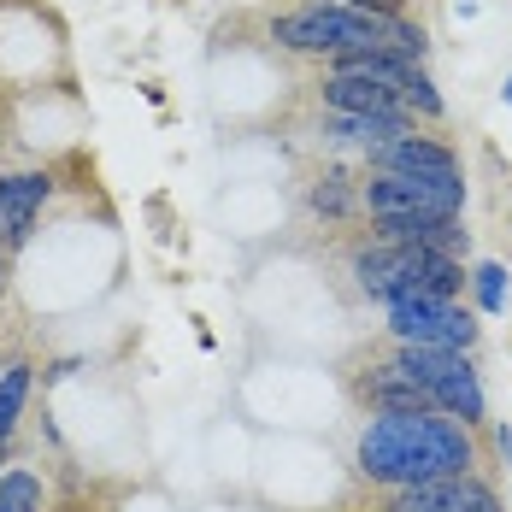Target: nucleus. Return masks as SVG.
I'll list each match as a JSON object with an SVG mask.
<instances>
[{
    "instance_id": "19",
    "label": "nucleus",
    "mask_w": 512,
    "mask_h": 512,
    "mask_svg": "<svg viewBox=\"0 0 512 512\" xmlns=\"http://www.w3.org/2000/svg\"><path fill=\"white\" fill-rule=\"evenodd\" d=\"M6 277H12V265H6V248H0V295H6Z\"/></svg>"
},
{
    "instance_id": "8",
    "label": "nucleus",
    "mask_w": 512,
    "mask_h": 512,
    "mask_svg": "<svg viewBox=\"0 0 512 512\" xmlns=\"http://www.w3.org/2000/svg\"><path fill=\"white\" fill-rule=\"evenodd\" d=\"M53 201V171H0V248H24Z\"/></svg>"
},
{
    "instance_id": "13",
    "label": "nucleus",
    "mask_w": 512,
    "mask_h": 512,
    "mask_svg": "<svg viewBox=\"0 0 512 512\" xmlns=\"http://www.w3.org/2000/svg\"><path fill=\"white\" fill-rule=\"evenodd\" d=\"M30 389H36V365H30V359L0 365V454L12 448V436H18V424H24Z\"/></svg>"
},
{
    "instance_id": "18",
    "label": "nucleus",
    "mask_w": 512,
    "mask_h": 512,
    "mask_svg": "<svg viewBox=\"0 0 512 512\" xmlns=\"http://www.w3.org/2000/svg\"><path fill=\"white\" fill-rule=\"evenodd\" d=\"M495 454L512 465V424H495Z\"/></svg>"
},
{
    "instance_id": "2",
    "label": "nucleus",
    "mask_w": 512,
    "mask_h": 512,
    "mask_svg": "<svg viewBox=\"0 0 512 512\" xmlns=\"http://www.w3.org/2000/svg\"><path fill=\"white\" fill-rule=\"evenodd\" d=\"M271 42L289 53H324V59H342V53H401V59H424L430 36L407 24V18H383V12H359V6H307V12H289L271 24Z\"/></svg>"
},
{
    "instance_id": "16",
    "label": "nucleus",
    "mask_w": 512,
    "mask_h": 512,
    "mask_svg": "<svg viewBox=\"0 0 512 512\" xmlns=\"http://www.w3.org/2000/svg\"><path fill=\"white\" fill-rule=\"evenodd\" d=\"M471 301H477V312H507V265L501 259H477L471 265Z\"/></svg>"
},
{
    "instance_id": "9",
    "label": "nucleus",
    "mask_w": 512,
    "mask_h": 512,
    "mask_svg": "<svg viewBox=\"0 0 512 512\" xmlns=\"http://www.w3.org/2000/svg\"><path fill=\"white\" fill-rule=\"evenodd\" d=\"M324 106H330V112H348V118H395V124H412L407 101H401L389 83L348 77V71H330V77H324Z\"/></svg>"
},
{
    "instance_id": "20",
    "label": "nucleus",
    "mask_w": 512,
    "mask_h": 512,
    "mask_svg": "<svg viewBox=\"0 0 512 512\" xmlns=\"http://www.w3.org/2000/svg\"><path fill=\"white\" fill-rule=\"evenodd\" d=\"M501 101H507V106H512V77H507V89H501Z\"/></svg>"
},
{
    "instance_id": "10",
    "label": "nucleus",
    "mask_w": 512,
    "mask_h": 512,
    "mask_svg": "<svg viewBox=\"0 0 512 512\" xmlns=\"http://www.w3.org/2000/svg\"><path fill=\"white\" fill-rule=\"evenodd\" d=\"M371 171H401V177H454L460 171V154L448 148V142H430V136H395L389 148H377V154L365 159Z\"/></svg>"
},
{
    "instance_id": "14",
    "label": "nucleus",
    "mask_w": 512,
    "mask_h": 512,
    "mask_svg": "<svg viewBox=\"0 0 512 512\" xmlns=\"http://www.w3.org/2000/svg\"><path fill=\"white\" fill-rule=\"evenodd\" d=\"M0 512H48V477L36 465H6L0 471Z\"/></svg>"
},
{
    "instance_id": "5",
    "label": "nucleus",
    "mask_w": 512,
    "mask_h": 512,
    "mask_svg": "<svg viewBox=\"0 0 512 512\" xmlns=\"http://www.w3.org/2000/svg\"><path fill=\"white\" fill-rule=\"evenodd\" d=\"M359 206L377 218H465V177H401V171H371L359 183Z\"/></svg>"
},
{
    "instance_id": "4",
    "label": "nucleus",
    "mask_w": 512,
    "mask_h": 512,
    "mask_svg": "<svg viewBox=\"0 0 512 512\" xmlns=\"http://www.w3.org/2000/svg\"><path fill=\"white\" fill-rule=\"evenodd\" d=\"M389 359H395L412 383L436 401V412L460 418L465 430H477V424L489 418V395H483V377H477L471 354H448V348H407V342H395V354H389Z\"/></svg>"
},
{
    "instance_id": "1",
    "label": "nucleus",
    "mask_w": 512,
    "mask_h": 512,
    "mask_svg": "<svg viewBox=\"0 0 512 512\" xmlns=\"http://www.w3.org/2000/svg\"><path fill=\"white\" fill-rule=\"evenodd\" d=\"M354 465L377 489H412L477 465V442L448 412H371L354 442Z\"/></svg>"
},
{
    "instance_id": "7",
    "label": "nucleus",
    "mask_w": 512,
    "mask_h": 512,
    "mask_svg": "<svg viewBox=\"0 0 512 512\" xmlns=\"http://www.w3.org/2000/svg\"><path fill=\"white\" fill-rule=\"evenodd\" d=\"M383 512H507L501 507V489L477 471L460 477H436V483H412V489H389Z\"/></svg>"
},
{
    "instance_id": "12",
    "label": "nucleus",
    "mask_w": 512,
    "mask_h": 512,
    "mask_svg": "<svg viewBox=\"0 0 512 512\" xmlns=\"http://www.w3.org/2000/svg\"><path fill=\"white\" fill-rule=\"evenodd\" d=\"M412 124H395V118H348V112H330L324 124H318V136L330 142V148H359V154L371 159L377 148H389L395 136H407Z\"/></svg>"
},
{
    "instance_id": "11",
    "label": "nucleus",
    "mask_w": 512,
    "mask_h": 512,
    "mask_svg": "<svg viewBox=\"0 0 512 512\" xmlns=\"http://www.w3.org/2000/svg\"><path fill=\"white\" fill-rule=\"evenodd\" d=\"M354 395H359L371 412H436V401H430V395L412 383L395 359H377V365H365V371L354 377Z\"/></svg>"
},
{
    "instance_id": "17",
    "label": "nucleus",
    "mask_w": 512,
    "mask_h": 512,
    "mask_svg": "<svg viewBox=\"0 0 512 512\" xmlns=\"http://www.w3.org/2000/svg\"><path fill=\"white\" fill-rule=\"evenodd\" d=\"M342 6H359V12H383V18H401L407 0H342Z\"/></svg>"
},
{
    "instance_id": "6",
    "label": "nucleus",
    "mask_w": 512,
    "mask_h": 512,
    "mask_svg": "<svg viewBox=\"0 0 512 512\" xmlns=\"http://www.w3.org/2000/svg\"><path fill=\"white\" fill-rule=\"evenodd\" d=\"M389 342L471 354V348H477V318H471L460 301H395V307H389Z\"/></svg>"
},
{
    "instance_id": "15",
    "label": "nucleus",
    "mask_w": 512,
    "mask_h": 512,
    "mask_svg": "<svg viewBox=\"0 0 512 512\" xmlns=\"http://www.w3.org/2000/svg\"><path fill=\"white\" fill-rule=\"evenodd\" d=\"M307 206L318 212V218L342 224V218H348V212L359 206V189L348 183V177H342V171H324V177H318V183L307 189Z\"/></svg>"
},
{
    "instance_id": "3",
    "label": "nucleus",
    "mask_w": 512,
    "mask_h": 512,
    "mask_svg": "<svg viewBox=\"0 0 512 512\" xmlns=\"http://www.w3.org/2000/svg\"><path fill=\"white\" fill-rule=\"evenodd\" d=\"M359 295L395 307V301H460L471 271L465 259L436 254V248H395V242H365L354 254Z\"/></svg>"
}]
</instances>
